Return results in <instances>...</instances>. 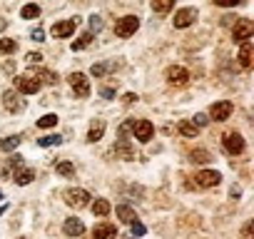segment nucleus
Wrapping results in <instances>:
<instances>
[{
    "label": "nucleus",
    "mask_w": 254,
    "mask_h": 239,
    "mask_svg": "<svg viewBox=\"0 0 254 239\" xmlns=\"http://www.w3.org/2000/svg\"><path fill=\"white\" fill-rule=\"evenodd\" d=\"M132 130H135V120H125V122L120 125V137L132 135Z\"/></svg>",
    "instance_id": "obj_35"
},
{
    "label": "nucleus",
    "mask_w": 254,
    "mask_h": 239,
    "mask_svg": "<svg viewBox=\"0 0 254 239\" xmlns=\"http://www.w3.org/2000/svg\"><path fill=\"white\" fill-rule=\"evenodd\" d=\"M222 145H224L227 155H242L244 152V137L239 132H227L222 137Z\"/></svg>",
    "instance_id": "obj_6"
},
{
    "label": "nucleus",
    "mask_w": 254,
    "mask_h": 239,
    "mask_svg": "<svg viewBox=\"0 0 254 239\" xmlns=\"http://www.w3.org/2000/svg\"><path fill=\"white\" fill-rule=\"evenodd\" d=\"M102 135H105V120H95L87 132V142H97V140H102Z\"/></svg>",
    "instance_id": "obj_21"
},
{
    "label": "nucleus",
    "mask_w": 254,
    "mask_h": 239,
    "mask_svg": "<svg viewBox=\"0 0 254 239\" xmlns=\"http://www.w3.org/2000/svg\"><path fill=\"white\" fill-rule=\"evenodd\" d=\"M30 38H33L35 43H43V40H45V30H43V28L38 25V28H33V33H30Z\"/></svg>",
    "instance_id": "obj_40"
},
{
    "label": "nucleus",
    "mask_w": 254,
    "mask_h": 239,
    "mask_svg": "<svg viewBox=\"0 0 254 239\" xmlns=\"http://www.w3.org/2000/svg\"><path fill=\"white\" fill-rule=\"evenodd\" d=\"M165 77H167V82H170V85H177V87H185V85L190 82V72H187L185 67H180V65L167 67Z\"/></svg>",
    "instance_id": "obj_10"
},
{
    "label": "nucleus",
    "mask_w": 254,
    "mask_h": 239,
    "mask_svg": "<svg viewBox=\"0 0 254 239\" xmlns=\"http://www.w3.org/2000/svg\"><path fill=\"white\" fill-rule=\"evenodd\" d=\"M172 5H175V0H152V10L157 15H167L172 10Z\"/></svg>",
    "instance_id": "obj_26"
},
{
    "label": "nucleus",
    "mask_w": 254,
    "mask_h": 239,
    "mask_svg": "<svg viewBox=\"0 0 254 239\" xmlns=\"http://www.w3.org/2000/svg\"><path fill=\"white\" fill-rule=\"evenodd\" d=\"M190 160L197 162V165H207V162L212 160V155H209L207 150H192V152H190Z\"/></svg>",
    "instance_id": "obj_29"
},
{
    "label": "nucleus",
    "mask_w": 254,
    "mask_h": 239,
    "mask_svg": "<svg viewBox=\"0 0 254 239\" xmlns=\"http://www.w3.org/2000/svg\"><path fill=\"white\" fill-rule=\"evenodd\" d=\"M252 35H254V25L247 18H237L234 20V28H232V40L234 43H242V40H249Z\"/></svg>",
    "instance_id": "obj_4"
},
{
    "label": "nucleus",
    "mask_w": 254,
    "mask_h": 239,
    "mask_svg": "<svg viewBox=\"0 0 254 239\" xmlns=\"http://www.w3.org/2000/svg\"><path fill=\"white\" fill-rule=\"evenodd\" d=\"M92 237H95V239H117V229H115V224L102 222V224H97V227L92 229Z\"/></svg>",
    "instance_id": "obj_17"
},
{
    "label": "nucleus",
    "mask_w": 254,
    "mask_h": 239,
    "mask_svg": "<svg viewBox=\"0 0 254 239\" xmlns=\"http://www.w3.org/2000/svg\"><path fill=\"white\" fill-rule=\"evenodd\" d=\"M5 28H8V20H5V18H3V15H0V33H3V30H5Z\"/></svg>",
    "instance_id": "obj_46"
},
{
    "label": "nucleus",
    "mask_w": 254,
    "mask_h": 239,
    "mask_svg": "<svg viewBox=\"0 0 254 239\" xmlns=\"http://www.w3.org/2000/svg\"><path fill=\"white\" fill-rule=\"evenodd\" d=\"M132 102H137V95H135V92H127V95L122 97V105H132Z\"/></svg>",
    "instance_id": "obj_42"
},
{
    "label": "nucleus",
    "mask_w": 254,
    "mask_h": 239,
    "mask_svg": "<svg viewBox=\"0 0 254 239\" xmlns=\"http://www.w3.org/2000/svg\"><path fill=\"white\" fill-rule=\"evenodd\" d=\"M80 25V18L75 15V18H70V20H63V23H55L53 25V35L55 38H70L72 33H75V28Z\"/></svg>",
    "instance_id": "obj_13"
},
{
    "label": "nucleus",
    "mask_w": 254,
    "mask_h": 239,
    "mask_svg": "<svg viewBox=\"0 0 254 239\" xmlns=\"http://www.w3.org/2000/svg\"><path fill=\"white\" fill-rule=\"evenodd\" d=\"M132 135H135V140H137V142H142V145H145V142H150V140H152V135H155V125L150 122V120H137Z\"/></svg>",
    "instance_id": "obj_8"
},
{
    "label": "nucleus",
    "mask_w": 254,
    "mask_h": 239,
    "mask_svg": "<svg viewBox=\"0 0 254 239\" xmlns=\"http://www.w3.org/2000/svg\"><path fill=\"white\" fill-rule=\"evenodd\" d=\"M180 135H185V137H197L199 135V127L194 125V122H190V120H182V122H180Z\"/></svg>",
    "instance_id": "obj_24"
},
{
    "label": "nucleus",
    "mask_w": 254,
    "mask_h": 239,
    "mask_svg": "<svg viewBox=\"0 0 254 239\" xmlns=\"http://www.w3.org/2000/svg\"><path fill=\"white\" fill-rule=\"evenodd\" d=\"M137 28H140V18H137V15H125V18H120V20L115 23V35L130 38V35L137 33Z\"/></svg>",
    "instance_id": "obj_2"
},
{
    "label": "nucleus",
    "mask_w": 254,
    "mask_h": 239,
    "mask_svg": "<svg viewBox=\"0 0 254 239\" xmlns=\"http://www.w3.org/2000/svg\"><path fill=\"white\" fill-rule=\"evenodd\" d=\"M20 167H23V157H20V155H10V157L3 162V167H0V175L8 177V179H13V175H15Z\"/></svg>",
    "instance_id": "obj_15"
},
{
    "label": "nucleus",
    "mask_w": 254,
    "mask_h": 239,
    "mask_svg": "<svg viewBox=\"0 0 254 239\" xmlns=\"http://www.w3.org/2000/svg\"><path fill=\"white\" fill-rule=\"evenodd\" d=\"M194 20H197V8H182V10L175 13V20L172 23H175V28L182 30V28H190Z\"/></svg>",
    "instance_id": "obj_12"
},
{
    "label": "nucleus",
    "mask_w": 254,
    "mask_h": 239,
    "mask_svg": "<svg viewBox=\"0 0 254 239\" xmlns=\"http://www.w3.org/2000/svg\"><path fill=\"white\" fill-rule=\"evenodd\" d=\"M40 60H43L40 53H28V55H25V62H30V65H38Z\"/></svg>",
    "instance_id": "obj_41"
},
{
    "label": "nucleus",
    "mask_w": 254,
    "mask_h": 239,
    "mask_svg": "<svg viewBox=\"0 0 254 239\" xmlns=\"http://www.w3.org/2000/svg\"><path fill=\"white\" fill-rule=\"evenodd\" d=\"M252 227H254L252 222H247V224H244V229H242V239H252Z\"/></svg>",
    "instance_id": "obj_43"
},
{
    "label": "nucleus",
    "mask_w": 254,
    "mask_h": 239,
    "mask_svg": "<svg viewBox=\"0 0 254 239\" xmlns=\"http://www.w3.org/2000/svg\"><path fill=\"white\" fill-rule=\"evenodd\" d=\"M20 142H23V137H20V135H10V137H5L3 142H0V152H13Z\"/></svg>",
    "instance_id": "obj_25"
},
{
    "label": "nucleus",
    "mask_w": 254,
    "mask_h": 239,
    "mask_svg": "<svg viewBox=\"0 0 254 239\" xmlns=\"http://www.w3.org/2000/svg\"><path fill=\"white\" fill-rule=\"evenodd\" d=\"M92 38H95V33H90V30H87V33H82L77 40H72V45H70V48H72V53H77V50H85V48L92 43Z\"/></svg>",
    "instance_id": "obj_23"
},
{
    "label": "nucleus",
    "mask_w": 254,
    "mask_h": 239,
    "mask_svg": "<svg viewBox=\"0 0 254 239\" xmlns=\"http://www.w3.org/2000/svg\"><path fill=\"white\" fill-rule=\"evenodd\" d=\"M33 179H35V170H30V167H20V170L13 175V182H15V184H20V187L30 184Z\"/></svg>",
    "instance_id": "obj_20"
},
{
    "label": "nucleus",
    "mask_w": 254,
    "mask_h": 239,
    "mask_svg": "<svg viewBox=\"0 0 254 239\" xmlns=\"http://www.w3.org/2000/svg\"><path fill=\"white\" fill-rule=\"evenodd\" d=\"M38 145H40V147H53V145H63V135H58V132H55V135H45V137H40V140H38Z\"/></svg>",
    "instance_id": "obj_33"
},
{
    "label": "nucleus",
    "mask_w": 254,
    "mask_h": 239,
    "mask_svg": "<svg viewBox=\"0 0 254 239\" xmlns=\"http://www.w3.org/2000/svg\"><path fill=\"white\" fill-rule=\"evenodd\" d=\"M5 212H8V204H3V207H0V217H3Z\"/></svg>",
    "instance_id": "obj_47"
},
{
    "label": "nucleus",
    "mask_w": 254,
    "mask_h": 239,
    "mask_svg": "<svg viewBox=\"0 0 254 239\" xmlns=\"http://www.w3.org/2000/svg\"><path fill=\"white\" fill-rule=\"evenodd\" d=\"M90 209H92V214H97V217H107V214L112 212V204H110L107 199H95Z\"/></svg>",
    "instance_id": "obj_22"
},
{
    "label": "nucleus",
    "mask_w": 254,
    "mask_h": 239,
    "mask_svg": "<svg viewBox=\"0 0 254 239\" xmlns=\"http://www.w3.org/2000/svg\"><path fill=\"white\" fill-rule=\"evenodd\" d=\"M102 30V18L100 15H90V33H100Z\"/></svg>",
    "instance_id": "obj_36"
},
{
    "label": "nucleus",
    "mask_w": 254,
    "mask_h": 239,
    "mask_svg": "<svg viewBox=\"0 0 254 239\" xmlns=\"http://www.w3.org/2000/svg\"><path fill=\"white\" fill-rule=\"evenodd\" d=\"M38 80L45 82V85H55L60 77H58V72H53V70H38Z\"/></svg>",
    "instance_id": "obj_32"
},
{
    "label": "nucleus",
    "mask_w": 254,
    "mask_h": 239,
    "mask_svg": "<svg viewBox=\"0 0 254 239\" xmlns=\"http://www.w3.org/2000/svg\"><path fill=\"white\" fill-rule=\"evenodd\" d=\"M55 172L63 175V177H72V175H75V165H72L70 160H60V162L55 165Z\"/></svg>",
    "instance_id": "obj_27"
},
{
    "label": "nucleus",
    "mask_w": 254,
    "mask_h": 239,
    "mask_svg": "<svg viewBox=\"0 0 254 239\" xmlns=\"http://www.w3.org/2000/svg\"><path fill=\"white\" fill-rule=\"evenodd\" d=\"M222 182V175L214 172V170H202L194 175V187H202V189H209V187H217Z\"/></svg>",
    "instance_id": "obj_5"
},
{
    "label": "nucleus",
    "mask_w": 254,
    "mask_h": 239,
    "mask_svg": "<svg viewBox=\"0 0 254 239\" xmlns=\"http://www.w3.org/2000/svg\"><path fill=\"white\" fill-rule=\"evenodd\" d=\"M239 65L244 67V70H249L252 67V40H242V48H239Z\"/></svg>",
    "instance_id": "obj_19"
},
{
    "label": "nucleus",
    "mask_w": 254,
    "mask_h": 239,
    "mask_svg": "<svg viewBox=\"0 0 254 239\" xmlns=\"http://www.w3.org/2000/svg\"><path fill=\"white\" fill-rule=\"evenodd\" d=\"M3 105H5L8 112H23L25 110V102L20 100V95L15 90H5L3 92Z\"/></svg>",
    "instance_id": "obj_14"
},
{
    "label": "nucleus",
    "mask_w": 254,
    "mask_h": 239,
    "mask_svg": "<svg viewBox=\"0 0 254 239\" xmlns=\"http://www.w3.org/2000/svg\"><path fill=\"white\" fill-rule=\"evenodd\" d=\"M112 67H115V62H97V65L90 67V75H92V77H102V75H105L107 70H112Z\"/></svg>",
    "instance_id": "obj_31"
},
{
    "label": "nucleus",
    "mask_w": 254,
    "mask_h": 239,
    "mask_svg": "<svg viewBox=\"0 0 254 239\" xmlns=\"http://www.w3.org/2000/svg\"><path fill=\"white\" fill-rule=\"evenodd\" d=\"M100 95H102L105 100H112V97H115V90H112V87H102V90H100Z\"/></svg>",
    "instance_id": "obj_44"
},
{
    "label": "nucleus",
    "mask_w": 254,
    "mask_h": 239,
    "mask_svg": "<svg viewBox=\"0 0 254 239\" xmlns=\"http://www.w3.org/2000/svg\"><path fill=\"white\" fill-rule=\"evenodd\" d=\"M63 232H65L67 237H80V234H85V224H82V219H77V217H70V219H65V224H63Z\"/></svg>",
    "instance_id": "obj_16"
},
{
    "label": "nucleus",
    "mask_w": 254,
    "mask_h": 239,
    "mask_svg": "<svg viewBox=\"0 0 254 239\" xmlns=\"http://www.w3.org/2000/svg\"><path fill=\"white\" fill-rule=\"evenodd\" d=\"M232 110H234V105H232V102H227V100H222V102H214V105H212L209 117L214 120V122H224V120H229Z\"/></svg>",
    "instance_id": "obj_11"
},
{
    "label": "nucleus",
    "mask_w": 254,
    "mask_h": 239,
    "mask_svg": "<svg viewBox=\"0 0 254 239\" xmlns=\"http://www.w3.org/2000/svg\"><path fill=\"white\" fill-rule=\"evenodd\" d=\"M110 155L115 157V160H127V162H130V160H135V147L130 145V140H117L115 142V147L110 150Z\"/></svg>",
    "instance_id": "obj_7"
},
{
    "label": "nucleus",
    "mask_w": 254,
    "mask_h": 239,
    "mask_svg": "<svg viewBox=\"0 0 254 239\" xmlns=\"http://www.w3.org/2000/svg\"><path fill=\"white\" fill-rule=\"evenodd\" d=\"M90 192L87 189H82V187H75V189H67L65 192V204L67 207H75V209H82V207H87L90 204Z\"/></svg>",
    "instance_id": "obj_3"
},
{
    "label": "nucleus",
    "mask_w": 254,
    "mask_h": 239,
    "mask_svg": "<svg viewBox=\"0 0 254 239\" xmlns=\"http://www.w3.org/2000/svg\"><path fill=\"white\" fill-rule=\"evenodd\" d=\"M15 50H18V40H13V38H3V40H0V53H3V55H10Z\"/></svg>",
    "instance_id": "obj_30"
},
{
    "label": "nucleus",
    "mask_w": 254,
    "mask_h": 239,
    "mask_svg": "<svg viewBox=\"0 0 254 239\" xmlns=\"http://www.w3.org/2000/svg\"><path fill=\"white\" fill-rule=\"evenodd\" d=\"M58 122H60V120H58V115H53V112H50V115H43V117L38 120V127L48 130V127H55Z\"/></svg>",
    "instance_id": "obj_34"
},
{
    "label": "nucleus",
    "mask_w": 254,
    "mask_h": 239,
    "mask_svg": "<svg viewBox=\"0 0 254 239\" xmlns=\"http://www.w3.org/2000/svg\"><path fill=\"white\" fill-rule=\"evenodd\" d=\"M0 199H3V189H0Z\"/></svg>",
    "instance_id": "obj_48"
},
{
    "label": "nucleus",
    "mask_w": 254,
    "mask_h": 239,
    "mask_svg": "<svg viewBox=\"0 0 254 239\" xmlns=\"http://www.w3.org/2000/svg\"><path fill=\"white\" fill-rule=\"evenodd\" d=\"M13 82H15V90L20 92V95H38L40 92V80L38 77H33V75H15L13 77Z\"/></svg>",
    "instance_id": "obj_1"
},
{
    "label": "nucleus",
    "mask_w": 254,
    "mask_h": 239,
    "mask_svg": "<svg viewBox=\"0 0 254 239\" xmlns=\"http://www.w3.org/2000/svg\"><path fill=\"white\" fill-rule=\"evenodd\" d=\"M115 214L125 222V224H132V222H137V212L130 207V204H117L115 207Z\"/></svg>",
    "instance_id": "obj_18"
},
{
    "label": "nucleus",
    "mask_w": 254,
    "mask_h": 239,
    "mask_svg": "<svg viewBox=\"0 0 254 239\" xmlns=\"http://www.w3.org/2000/svg\"><path fill=\"white\" fill-rule=\"evenodd\" d=\"M242 3H247V0H214V5H219V8H234Z\"/></svg>",
    "instance_id": "obj_37"
},
{
    "label": "nucleus",
    "mask_w": 254,
    "mask_h": 239,
    "mask_svg": "<svg viewBox=\"0 0 254 239\" xmlns=\"http://www.w3.org/2000/svg\"><path fill=\"white\" fill-rule=\"evenodd\" d=\"M229 194H232V199H239V194H242V189H239L237 184H232V189H229Z\"/></svg>",
    "instance_id": "obj_45"
},
{
    "label": "nucleus",
    "mask_w": 254,
    "mask_h": 239,
    "mask_svg": "<svg viewBox=\"0 0 254 239\" xmlns=\"http://www.w3.org/2000/svg\"><path fill=\"white\" fill-rule=\"evenodd\" d=\"M192 122H194L197 127H207V125H209V117H207L204 112H199V115H194V120H192Z\"/></svg>",
    "instance_id": "obj_38"
},
{
    "label": "nucleus",
    "mask_w": 254,
    "mask_h": 239,
    "mask_svg": "<svg viewBox=\"0 0 254 239\" xmlns=\"http://www.w3.org/2000/svg\"><path fill=\"white\" fill-rule=\"evenodd\" d=\"M130 227H132V237H142V234L147 232V229H145V224H142L140 219H137V222H132Z\"/></svg>",
    "instance_id": "obj_39"
},
{
    "label": "nucleus",
    "mask_w": 254,
    "mask_h": 239,
    "mask_svg": "<svg viewBox=\"0 0 254 239\" xmlns=\"http://www.w3.org/2000/svg\"><path fill=\"white\" fill-rule=\"evenodd\" d=\"M67 80H70V87H72V92H75L77 97H87V95H90V80H87V75L72 72Z\"/></svg>",
    "instance_id": "obj_9"
},
{
    "label": "nucleus",
    "mask_w": 254,
    "mask_h": 239,
    "mask_svg": "<svg viewBox=\"0 0 254 239\" xmlns=\"http://www.w3.org/2000/svg\"><path fill=\"white\" fill-rule=\"evenodd\" d=\"M20 15H23L25 20H35V18H40V5H35V3H28V5H23Z\"/></svg>",
    "instance_id": "obj_28"
}]
</instances>
